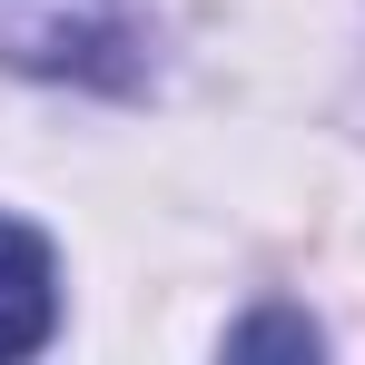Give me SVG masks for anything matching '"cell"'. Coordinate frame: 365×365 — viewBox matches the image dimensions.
<instances>
[{"instance_id": "6da1fadb", "label": "cell", "mask_w": 365, "mask_h": 365, "mask_svg": "<svg viewBox=\"0 0 365 365\" xmlns=\"http://www.w3.org/2000/svg\"><path fill=\"white\" fill-rule=\"evenodd\" d=\"M128 0H0V69L20 79H119Z\"/></svg>"}, {"instance_id": "7a4b0ae2", "label": "cell", "mask_w": 365, "mask_h": 365, "mask_svg": "<svg viewBox=\"0 0 365 365\" xmlns=\"http://www.w3.org/2000/svg\"><path fill=\"white\" fill-rule=\"evenodd\" d=\"M50 336H60V247L0 207V365L40 356Z\"/></svg>"}, {"instance_id": "3957f363", "label": "cell", "mask_w": 365, "mask_h": 365, "mask_svg": "<svg viewBox=\"0 0 365 365\" xmlns=\"http://www.w3.org/2000/svg\"><path fill=\"white\" fill-rule=\"evenodd\" d=\"M257 346H297V356H316L326 336H316L306 316H247L237 336H227V356H257Z\"/></svg>"}]
</instances>
